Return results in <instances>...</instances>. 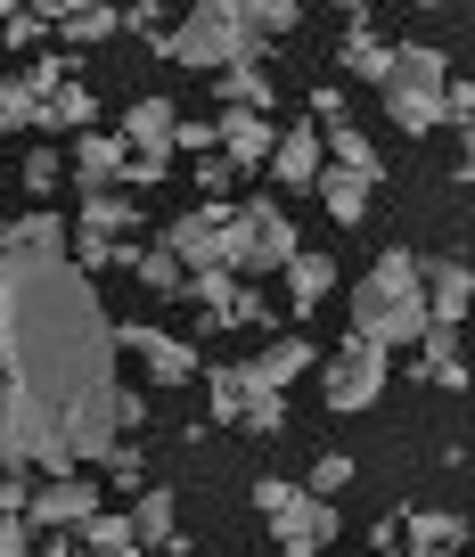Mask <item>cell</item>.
I'll return each instance as SVG.
<instances>
[{
  "label": "cell",
  "mask_w": 475,
  "mask_h": 557,
  "mask_svg": "<svg viewBox=\"0 0 475 557\" xmlns=\"http://www.w3.org/2000/svg\"><path fill=\"white\" fill-rule=\"evenodd\" d=\"M0 246H66V222L58 213H25V222L0 230Z\"/></svg>",
  "instance_id": "obj_34"
},
{
  "label": "cell",
  "mask_w": 475,
  "mask_h": 557,
  "mask_svg": "<svg viewBox=\"0 0 475 557\" xmlns=\"http://www.w3.org/2000/svg\"><path fill=\"white\" fill-rule=\"evenodd\" d=\"M197 377H205V410H213V426H238V418H247V369H238V361L197 369Z\"/></svg>",
  "instance_id": "obj_26"
},
{
  "label": "cell",
  "mask_w": 475,
  "mask_h": 557,
  "mask_svg": "<svg viewBox=\"0 0 475 557\" xmlns=\"http://www.w3.org/2000/svg\"><path fill=\"white\" fill-rule=\"evenodd\" d=\"M254 508H263V524L279 533V549H296V557H320L345 533V517H336L328 500H312L303 484H287V475H263V484H254Z\"/></svg>",
  "instance_id": "obj_5"
},
{
  "label": "cell",
  "mask_w": 475,
  "mask_h": 557,
  "mask_svg": "<svg viewBox=\"0 0 475 557\" xmlns=\"http://www.w3.org/2000/svg\"><path fill=\"white\" fill-rule=\"evenodd\" d=\"M124 164H132L124 132H83V139H74V181H83V197H90V189H115V181H124Z\"/></svg>",
  "instance_id": "obj_18"
},
{
  "label": "cell",
  "mask_w": 475,
  "mask_h": 557,
  "mask_svg": "<svg viewBox=\"0 0 475 557\" xmlns=\"http://www.w3.org/2000/svg\"><path fill=\"white\" fill-rule=\"evenodd\" d=\"M173 132H180L173 99H157V90L132 99V115H124V148H132V157H164V164H173Z\"/></svg>",
  "instance_id": "obj_16"
},
{
  "label": "cell",
  "mask_w": 475,
  "mask_h": 557,
  "mask_svg": "<svg viewBox=\"0 0 475 557\" xmlns=\"http://www.w3.org/2000/svg\"><path fill=\"white\" fill-rule=\"evenodd\" d=\"M336 58H345V74H361V83H377V90H386V74H393V41H377L370 25H345Z\"/></svg>",
  "instance_id": "obj_25"
},
{
  "label": "cell",
  "mask_w": 475,
  "mask_h": 557,
  "mask_svg": "<svg viewBox=\"0 0 475 557\" xmlns=\"http://www.w3.org/2000/svg\"><path fill=\"white\" fill-rule=\"evenodd\" d=\"M229 222H238V206H189V213H173V230H164V255L180 262V271H229ZM238 278V271H229Z\"/></svg>",
  "instance_id": "obj_6"
},
{
  "label": "cell",
  "mask_w": 475,
  "mask_h": 557,
  "mask_svg": "<svg viewBox=\"0 0 475 557\" xmlns=\"http://www.w3.org/2000/svg\"><path fill=\"white\" fill-rule=\"evenodd\" d=\"M442 123H459V132L475 123V83H459V74H451V90H442Z\"/></svg>",
  "instance_id": "obj_39"
},
{
  "label": "cell",
  "mask_w": 475,
  "mask_h": 557,
  "mask_svg": "<svg viewBox=\"0 0 475 557\" xmlns=\"http://www.w3.org/2000/svg\"><path fill=\"white\" fill-rule=\"evenodd\" d=\"M312 123H320V132H345V123H352V115H345V90H336V83L312 90Z\"/></svg>",
  "instance_id": "obj_38"
},
{
  "label": "cell",
  "mask_w": 475,
  "mask_h": 557,
  "mask_svg": "<svg viewBox=\"0 0 475 557\" xmlns=\"http://www.w3.org/2000/svg\"><path fill=\"white\" fill-rule=\"evenodd\" d=\"M0 557H34V524L25 517H0Z\"/></svg>",
  "instance_id": "obj_44"
},
{
  "label": "cell",
  "mask_w": 475,
  "mask_h": 557,
  "mask_svg": "<svg viewBox=\"0 0 475 557\" xmlns=\"http://www.w3.org/2000/svg\"><path fill=\"white\" fill-rule=\"evenodd\" d=\"M345 484H352V459H345V451H320V459H312V484H303V492H312V500H336Z\"/></svg>",
  "instance_id": "obj_35"
},
{
  "label": "cell",
  "mask_w": 475,
  "mask_h": 557,
  "mask_svg": "<svg viewBox=\"0 0 475 557\" xmlns=\"http://www.w3.org/2000/svg\"><path fill=\"white\" fill-rule=\"evenodd\" d=\"M34 557H90V549H83V541H66V533H58L50 549H34Z\"/></svg>",
  "instance_id": "obj_47"
},
{
  "label": "cell",
  "mask_w": 475,
  "mask_h": 557,
  "mask_svg": "<svg viewBox=\"0 0 475 557\" xmlns=\"http://www.w3.org/2000/svg\"><path fill=\"white\" fill-rule=\"evenodd\" d=\"M58 181H66V157H58L50 139H41L34 157H25V173H17V189H25V197H50V189H58Z\"/></svg>",
  "instance_id": "obj_31"
},
{
  "label": "cell",
  "mask_w": 475,
  "mask_h": 557,
  "mask_svg": "<svg viewBox=\"0 0 475 557\" xmlns=\"http://www.w3.org/2000/svg\"><path fill=\"white\" fill-rule=\"evenodd\" d=\"M426 329H435V320H426V262L410 255V246H386V255L370 262V278L352 287V336L393 352V345H418Z\"/></svg>",
  "instance_id": "obj_2"
},
{
  "label": "cell",
  "mask_w": 475,
  "mask_h": 557,
  "mask_svg": "<svg viewBox=\"0 0 475 557\" xmlns=\"http://www.w3.org/2000/svg\"><path fill=\"white\" fill-rule=\"evenodd\" d=\"M418 377H426V385H442V394L475 385L467 352H459V329H426V336H418Z\"/></svg>",
  "instance_id": "obj_21"
},
{
  "label": "cell",
  "mask_w": 475,
  "mask_h": 557,
  "mask_svg": "<svg viewBox=\"0 0 475 557\" xmlns=\"http://www.w3.org/2000/svg\"><path fill=\"white\" fill-rule=\"evenodd\" d=\"M213 90H222V115H271V107H279V83L263 74V58L222 66V74H213Z\"/></svg>",
  "instance_id": "obj_20"
},
{
  "label": "cell",
  "mask_w": 475,
  "mask_h": 557,
  "mask_svg": "<svg viewBox=\"0 0 475 557\" xmlns=\"http://www.w3.org/2000/svg\"><path fill=\"white\" fill-rule=\"evenodd\" d=\"M467 541V508H402V557H451Z\"/></svg>",
  "instance_id": "obj_14"
},
{
  "label": "cell",
  "mask_w": 475,
  "mask_h": 557,
  "mask_svg": "<svg viewBox=\"0 0 475 557\" xmlns=\"http://www.w3.org/2000/svg\"><path fill=\"white\" fill-rule=\"evenodd\" d=\"M320 164H328L320 123H287L279 148H271V181H279V189H320Z\"/></svg>",
  "instance_id": "obj_12"
},
{
  "label": "cell",
  "mask_w": 475,
  "mask_h": 557,
  "mask_svg": "<svg viewBox=\"0 0 475 557\" xmlns=\"http://www.w3.org/2000/svg\"><path fill=\"white\" fill-rule=\"evenodd\" d=\"M115 352H132V361H140L157 385H189V377H197V345H180V336L157 329V320H132V329H115Z\"/></svg>",
  "instance_id": "obj_10"
},
{
  "label": "cell",
  "mask_w": 475,
  "mask_h": 557,
  "mask_svg": "<svg viewBox=\"0 0 475 557\" xmlns=\"http://www.w3.org/2000/svg\"><path fill=\"white\" fill-rule=\"evenodd\" d=\"M222 329H263V296H254V287H238V296H229V312H222Z\"/></svg>",
  "instance_id": "obj_41"
},
{
  "label": "cell",
  "mask_w": 475,
  "mask_h": 557,
  "mask_svg": "<svg viewBox=\"0 0 475 557\" xmlns=\"http://www.w3.org/2000/svg\"><path fill=\"white\" fill-rule=\"evenodd\" d=\"M107 468H115V484H140V475H148V451H140V443H115V451H107Z\"/></svg>",
  "instance_id": "obj_42"
},
{
  "label": "cell",
  "mask_w": 475,
  "mask_h": 557,
  "mask_svg": "<svg viewBox=\"0 0 475 557\" xmlns=\"http://www.w3.org/2000/svg\"><path fill=\"white\" fill-rule=\"evenodd\" d=\"M442 90H451V58L435 41H393V74H386V115L393 132H435L442 123Z\"/></svg>",
  "instance_id": "obj_4"
},
{
  "label": "cell",
  "mask_w": 475,
  "mask_h": 557,
  "mask_svg": "<svg viewBox=\"0 0 475 557\" xmlns=\"http://www.w3.org/2000/svg\"><path fill=\"white\" fill-rule=\"evenodd\" d=\"M467 312H475V271L459 255L426 262V320H435V329H459Z\"/></svg>",
  "instance_id": "obj_13"
},
{
  "label": "cell",
  "mask_w": 475,
  "mask_h": 557,
  "mask_svg": "<svg viewBox=\"0 0 475 557\" xmlns=\"http://www.w3.org/2000/svg\"><path fill=\"white\" fill-rule=\"evenodd\" d=\"M336 287V255H320V246H296V262H287V304L296 312H320Z\"/></svg>",
  "instance_id": "obj_22"
},
{
  "label": "cell",
  "mask_w": 475,
  "mask_h": 557,
  "mask_svg": "<svg viewBox=\"0 0 475 557\" xmlns=\"http://www.w3.org/2000/svg\"><path fill=\"white\" fill-rule=\"evenodd\" d=\"M74 238H140V197L132 189H90Z\"/></svg>",
  "instance_id": "obj_19"
},
{
  "label": "cell",
  "mask_w": 475,
  "mask_h": 557,
  "mask_svg": "<svg viewBox=\"0 0 475 557\" xmlns=\"http://www.w3.org/2000/svg\"><path fill=\"white\" fill-rule=\"evenodd\" d=\"M386 377H393V352H377V345H361V336H345V345L328 352V369H320V394H328V410H370L377 394H386Z\"/></svg>",
  "instance_id": "obj_7"
},
{
  "label": "cell",
  "mask_w": 475,
  "mask_h": 557,
  "mask_svg": "<svg viewBox=\"0 0 475 557\" xmlns=\"http://www.w3.org/2000/svg\"><path fill=\"white\" fill-rule=\"evenodd\" d=\"M25 508H34V484L17 468H0V517H25Z\"/></svg>",
  "instance_id": "obj_40"
},
{
  "label": "cell",
  "mask_w": 475,
  "mask_h": 557,
  "mask_svg": "<svg viewBox=\"0 0 475 557\" xmlns=\"http://www.w3.org/2000/svg\"><path fill=\"white\" fill-rule=\"evenodd\" d=\"M279 557H296V549H279Z\"/></svg>",
  "instance_id": "obj_50"
},
{
  "label": "cell",
  "mask_w": 475,
  "mask_h": 557,
  "mask_svg": "<svg viewBox=\"0 0 475 557\" xmlns=\"http://www.w3.org/2000/svg\"><path fill=\"white\" fill-rule=\"evenodd\" d=\"M99 484L90 475H50V484L34 492V508H25V524H50V533H83L90 517H99Z\"/></svg>",
  "instance_id": "obj_11"
},
{
  "label": "cell",
  "mask_w": 475,
  "mask_h": 557,
  "mask_svg": "<svg viewBox=\"0 0 475 557\" xmlns=\"http://www.w3.org/2000/svg\"><path fill=\"white\" fill-rule=\"evenodd\" d=\"M467 181H475V123H467Z\"/></svg>",
  "instance_id": "obj_48"
},
{
  "label": "cell",
  "mask_w": 475,
  "mask_h": 557,
  "mask_svg": "<svg viewBox=\"0 0 475 557\" xmlns=\"http://www.w3.org/2000/svg\"><path fill=\"white\" fill-rule=\"evenodd\" d=\"M66 83H74V50H41L25 74H0V139H9V132H34L41 99H58Z\"/></svg>",
  "instance_id": "obj_8"
},
{
  "label": "cell",
  "mask_w": 475,
  "mask_h": 557,
  "mask_svg": "<svg viewBox=\"0 0 475 557\" xmlns=\"http://www.w3.org/2000/svg\"><path fill=\"white\" fill-rule=\"evenodd\" d=\"M164 173H173V164H164V157H132V164H124V181H132V197H140V189H157V181H164Z\"/></svg>",
  "instance_id": "obj_45"
},
{
  "label": "cell",
  "mask_w": 475,
  "mask_h": 557,
  "mask_svg": "<svg viewBox=\"0 0 475 557\" xmlns=\"http://www.w3.org/2000/svg\"><path fill=\"white\" fill-rule=\"evenodd\" d=\"M41 34H50V9H9V41H17V50L41 41Z\"/></svg>",
  "instance_id": "obj_43"
},
{
  "label": "cell",
  "mask_w": 475,
  "mask_h": 557,
  "mask_svg": "<svg viewBox=\"0 0 475 557\" xmlns=\"http://www.w3.org/2000/svg\"><path fill=\"white\" fill-rule=\"evenodd\" d=\"M0 230H9V222H0Z\"/></svg>",
  "instance_id": "obj_51"
},
{
  "label": "cell",
  "mask_w": 475,
  "mask_h": 557,
  "mask_svg": "<svg viewBox=\"0 0 475 557\" xmlns=\"http://www.w3.org/2000/svg\"><path fill=\"white\" fill-rule=\"evenodd\" d=\"M0 41H9V0H0Z\"/></svg>",
  "instance_id": "obj_49"
},
{
  "label": "cell",
  "mask_w": 475,
  "mask_h": 557,
  "mask_svg": "<svg viewBox=\"0 0 475 557\" xmlns=\"http://www.w3.org/2000/svg\"><path fill=\"white\" fill-rule=\"evenodd\" d=\"M74 541H83V549H90V557H115V549H140V541H132V517H124V508H99V517H90V524H83V533H74Z\"/></svg>",
  "instance_id": "obj_30"
},
{
  "label": "cell",
  "mask_w": 475,
  "mask_h": 557,
  "mask_svg": "<svg viewBox=\"0 0 475 557\" xmlns=\"http://www.w3.org/2000/svg\"><path fill=\"white\" fill-rule=\"evenodd\" d=\"M254 9H263V41H279L296 25V0H254Z\"/></svg>",
  "instance_id": "obj_46"
},
{
  "label": "cell",
  "mask_w": 475,
  "mask_h": 557,
  "mask_svg": "<svg viewBox=\"0 0 475 557\" xmlns=\"http://www.w3.org/2000/svg\"><path fill=\"white\" fill-rule=\"evenodd\" d=\"M320 197H328V222H336V230H352L361 213H370V181L336 173V164H320Z\"/></svg>",
  "instance_id": "obj_28"
},
{
  "label": "cell",
  "mask_w": 475,
  "mask_h": 557,
  "mask_svg": "<svg viewBox=\"0 0 475 557\" xmlns=\"http://www.w3.org/2000/svg\"><path fill=\"white\" fill-rule=\"evenodd\" d=\"M50 25L66 41H107V34H124V9H99V0H74V9H50Z\"/></svg>",
  "instance_id": "obj_27"
},
{
  "label": "cell",
  "mask_w": 475,
  "mask_h": 557,
  "mask_svg": "<svg viewBox=\"0 0 475 557\" xmlns=\"http://www.w3.org/2000/svg\"><path fill=\"white\" fill-rule=\"evenodd\" d=\"M115 320L66 246H0V468L83 475L124 443Z\"/></svg>",
  "instance_id": "obj_1"
},
{
  "label": "cell",
  "mask_w": 475,
  "mask_h": 557,
  "mask_svg": "<svg viewBox=\"0 0 475 557\" xmlns=\"http://www.w3.org/2000/svg\"><path fill=\"white\" fill-rule=\"evenodd\" d=\"M173 492H140V500H132V541H140V549H180V517H173Z\"/></svg>",
  "instance_id": "obj_24"
},
{
  "label": "cell",
  "mask_w": 475,
  "mask_h": 557,
  "mask_svg": "<svg viewBox=\"0 0 475 557\" xmlns=\"http://www.w3.org/2000/svg\"><path fill=\"white\" fill-rule=\"evenodd\" d=\"M189 296H197V304H205V320H213V329H222V312H229V296H238V278H229V271H189Z\"/></svg>",
  "instance_id": "obj_32"
},
{
  "label": "cell",
  "mask_w": 475,
  "mask_h": 557,
  "mask_svg": "<svg viewBox=\"0 0 475 557\" xmlns=\"http://www.w3.org/2000/svg\"><path fill=\"white\" fill-rule=\"evenodd\" d=\"M157 58H173V66H189V74L247 66V58H263V9H254V0H205V9H189L180 25H164Z\"/></svg>",
  "instance_id": "obj_3"
},
{
  "label": "cell",
  "mask_w": 475,
  "mask_h": 557,
  "mask_svg": "<svg viewBox=\"0 0 475 557\" xmlns=\"http://www.w3.org/2000/svg\"><path fill=\"white\" fill-rule=\"evenodd\" d=\"M287 262H296V222H287V206H279V197L238 206V278L287 271Z\"/></svg>",
  "instance_id": "obj_9"
},
{
  "label": "cell",
  "mask_w": 475,
  "mask_h": 557,
  "mask_svg": "<svg viewBox=\"0 0 475 557\" xmlns=\"http://www.w3.org/2000/svg\"><path fill=\"white\" fill-rule=\"evenodd\" d=\"M34 132H50V139H58V132H74V139H83V132H99V99H90L83 83H66L58 99H41Z\"/></svg>",
  "instance_id": "obj_23"
},
{
  "label": "cell",
  "mask_w": 475,
  "mask_h": 557,
  "mask_svg": "<svg viewBox=\"0 0 475 557\" xmlns=\"http://www.w3.org/2000/svg\"><path fill=\"white\" fill-rule=\"evenodd\" d=\"M238 369H247L254 394H287V385L312 369V336H271V345L254 352V361H238Z\"/></svg>",
  "instance_id": "obj_17"
},
{
  "label": "cell",
  "mask_w": 475,
  "mask_h": 557,
  "mask_svg": "<svg viewBox=\"0 0 475 557\" xmlns=\"http://www.w3.org/2000/svg\"><path fill=\"white\" fill-rule=\"evenodd\" d=\"M213 132H222V164L229 173H263V157L279 148V123L271 115H213Z\"/></svg>",
  "instance_id": "obj_15"
},
{
  "label": "cell",
  "mask_w": 475,
  "mask_h": 557,
  "mask_svg": "<svg viewBox=\"0 0 475 557\" xmlns=\"http://www.w3.org/2000/svg\"><path fill=\"white\" fill-rule=\"evenodd\" d=\"M328 164H336V173H352V181H370V189H377V181H386V164H377V148H370V139H361V132H352V123H345V132H328Z\"/></svg>",
  "instance_id": "obj_29"
},
{
  "label": "cell",
  "mask_w": 475,
  "mask_h": 557,
  "mask_svg": "<svg viewBox=\"0 0 475 557\" xmlns=\"http://www.w3.org/2000/svg\"><path fill=\"white\" fill-rule=\"evenodd\" d=\"M238 426H254V435H279V426H287V394H254V385H247V418H238Z\"/></svg>",
  "instance_id": "obj_36"
},
{
  "label": "cell",
  "mask_w": 475,
  "mask_h": 557,
  "mask_svg": "<svg viewBox=\"0 0 475 557\" xmlns=\"http://www.w3.org/2000/svg\"><path fill=\"white\" fill-rule=\"evenodd\" d=\"M173 148H189V157H205V148H222V132H213V115H180Z\"/></svg>",
  "instance_id": "obj_37"
},
{
  "label": "cell",
  "mask_w": 475,
  "mask_h": 557,
  "mask_svg": "<svg viewBox=\"0 0 475 557\" xmlns=\"http://www.w3.org/2000/svg\"><path fill=\"white\" fill-rule=\"evenodd\" d=\"M132 278H140V287H157V296H173V287H189V271H180V262L164 255V246H140V271H132Z\"/></svg>",
  "instance_id": "obj_33"
}]
</instances>
